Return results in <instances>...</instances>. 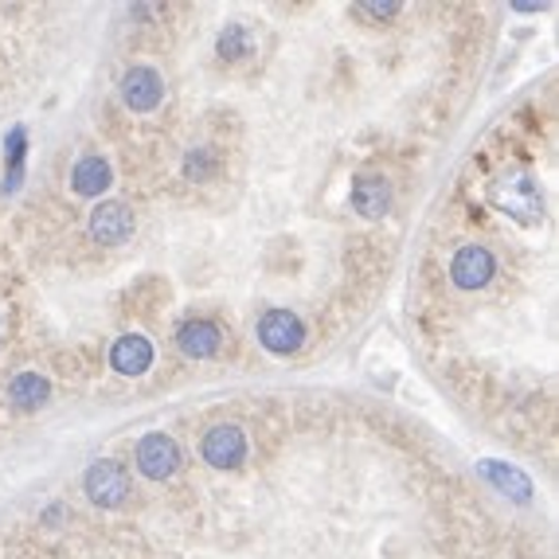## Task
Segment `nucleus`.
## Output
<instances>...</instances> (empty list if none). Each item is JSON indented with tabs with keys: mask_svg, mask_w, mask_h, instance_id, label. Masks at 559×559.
I'll return each mask as SVG.
<instances>
[{
	"mask_svg": "<svg viewBox=\"0 0 559 559\" xmlns=\"http://www.w3.org/2000/svg\"><path fill=\"white\" fill-rule=\"evenodd\" d=\"M489 200L501 207L504 215H513L516 224H540L544 215V200H540V188L528 173H509V177L493 180L489 185Z\"/></svg>",
	"mask_w": 559,
	"mask_h": 559,
	"instance_id": "obj_1",
	"label": "nucleus"
},
{
	"mask_svg": "<svg viewBox=\"0 0 559 559\" xmlns=\"http://www.w3.org/2000/svg\"><path fill=\"white\" fill-rule=\"evenodd\" d=\"M86 485V497L94 504H103V509H118L126 497H130V469L114 462V457H103V462H94L83 477Z\"/></svg>",
	"mask_w": 559,
	"mask_h": 559,
	"instance_id": "obj_2",
	"label": "nucleus"
},
{
	"mask_svg": "<svg viewBox=\"0 0 559 559\" xmlns=\"http://www.w3.org/2000/svg\"><path fill=\"white\" fill-rule=\"evenodd\" d=\"M259 341L266 353L289 356L306 345V325H301L298 313H289V309H271V313H262V321H259Z\"/></svg>",
	"mask_w": 559,
	"mask_h": 559,
	"instance_id": "obj_3",
	"label": "nucleus"
},
{
	"mask_svg": "<svg viewBox=\"0 0 559 559\" xmlns=\"http://www.w3.org/2000/svg\"><path fill=\"white\" fill-rule=\"evenodd\" d=\"M493 274H497V259L481 242H466V247L450 259V282H454L457 289H481V286H489Z\"/></svg>",
	"mask_w": 559,
	"mask_h": 559,
	"instance_id": "obj_4",
	"label": "nucleus"
},
{
	"mask_svg": "<svg viewBox=\"0 0 559 559\" xmlns=\"http://www.w3.org/2000/svg\"><path fill=\"white\" fill-rule=\"evenodd\" d=\"M138 469L150 481H165L180 469V447L168 435H145L138 447Z\"/></svg>",
	"mask_w": 559,
	"mask_h": 559,
	"instance_id": "obj_5",
	"label": "nucleus"
},
{
	"mask_svg": "<svg viewBox=\"0 0 559 559\" xmlns=\"http://www.w3.org/2000/svg\"><path fill=\"white\" fill-rule=\"evenodd\" d=\"M200 454L204 462H212L215 469H235L247 457V435L239 427H215L200 442Z\"/></svg>",
	"mask_w": 559,
	"mask_h": 559,
	"instance_id": "obj_6",
	"label": "nucleus"
},
{
	"mask_svg": "<svg viewBox=\"0 0 559 559\" xmlns=\"http://www.w3.org/2000/svg\"><path fill=\"white\" fill-rule=\"evenodd\" d=\"M121 98H126L130 110L150 114V110H157L160 98H165V83H160V75L153 67H133L130 75L121 79Z\"/></svg>",
	"mask_w": 559,
	"mask_h": 559,
	"instance_id": "obj_7",
	"label": "nucleus"
},
{
	"mask_svg": "<svg viewBox=\"0 0 559 559\" xmlns=\"http://www.w3.org/2000/svg\"><path fill=\"white\" fill-rule=\"evenodd\" d=\"M91 235L98 242H126L133 235V212L126 204H98L91 212Z\"/></svg>",
	"mask_w": 559,
	"mask_h": 559,
	"instance_id": "obj_8",
	"label": "nucleus"
},
{
	"mask_svg": "<svg viewBox=\"0 0 559 559\" xmlns=\"http://www.w3.org/2000/svg\"><path fill=\"white\" fill-rule=\"evenodd\" d=\"M219 345H224V333H219V325H212V321H188V325H180L177 333V348L185 356H192V360H207V356L219 353Z\"/></svg>",
	"mask_w": 559,
	"mask_h": 559,
	"instance_id": "obj_9",
	"label": "nucleus"
},
{
	"mask_svg": "<svg viewBox=\"0 0 559 559\" xmlns=\"http://www.w3.org/2000/svg\"><path fill=\"white\" fill-rule=\"evenodd\" d=\"M110 364H114V372H121V376H141V372H150V364H153V345L145 341V336H138V333L118 336V345L110 348Z\"/></svg>",
	"mask_w": 559,
	"mask_h": 559,
	"instance_id": "obj_10",
	"label": "nucleus"
},
{
	"mask_svg": "<svg viewBox=\"0 0 559 559\" xmlns=\"http://www.w3.org/2000/svg\"><path fill=\"white\" fill-rule=\"evenodd\" d=\"M353 207L368 219H380L392 207V185L383 177H360L353 185Z\"/></svg>",
	"mask_w": 559,
	"mask_h": 559,
	"instance_id": "obj_11",
	"label": "nucleus"
},
{
	"mask_svg": "<svg viewBox=\"0 0 559 559\" xmlns=\"http://www.w3.org/2000/svg\"><path fill=\"white\" fill-rule=\"evenodd\" d=\"M71 188L79 197H103L110 188V165L103 157H83L75 165V173H71Z\"/></svg>",
	"mask_w": 559,
	"mask_h": 559,
	"instance_id": "obj_12",
	"label": "nucleus"
},
{
	"mask_svg": "<svg viewBox=\"0 0 559 559\" xmlns=\"http://www.w3.org/2000/svg\"><path fill=\"white\" fill-rule=\"evenodd\" d=\"M47 395H51V388H47V380H44V376H36V372H20L16 380L9 383V400L16 403L20 411L44 407Z\"/></svg>",
	"mask_w": 559,
	"mask_h": 559,
	"instance_id": "obj_13",
	"label": "nucleus"
},
{
	"mask_svg": "<svg viewBox=\"0 0 559 559\" xmlns=\"http://www.w3.org/2000/svg\"><path fill=\"white\" fill-rule=\"evenodd\" d=\"M481 477H489V481H493L497 489H504V493L513 489L516 501H528V497H532V481L513 466H501V462H481Z\"/></svg>",
	"mask_w": 559,
	"mask_h": 559,
	"instance_id": "obj_14",
	"label": "nucleus"
},
{
	"mask_svg": "<svg viewBox=\"0 0 559 559\" xmlns=\"http://www.w3.org/2000/svg\"><path fill=\"white\" fill-rule=\"evenodd\" d=\"M251 47H254V32L247 28V24H227V28L219 32V47H215V51L224 59H247Z\"/></svg>",
	"mask_w": 559,
	"mask_h": 559,
	"instance_id": "obj_15",
	"label": "nucleus"
},
{
	"mask_svg": "<svg viewBox=\"0 0 559 559\" xmlns=\"http://www.w3.org/2000/svg\"><path fill=\"white\" fill-rule=\"evenodd\" d=\"M4 160H9V180H4V192H16L20 177H24V130H20V126L9 133V153H4Z\"/></svg>",
	"mask_w": 559,
	"mask_h": 559,
	"instance_id": "obj_16",
	"label": "nucleus"
},
{
	"mask_svg": "<svg viewBox=\"0 0 559 559\" xmlns=\"http://www.w3.org/2000/svg\"><path fill=\"white\" fill-rule=\"evenodd\" d=\"M185 168H188V177H207V173H212V157H207V150L192 153Z\"/></svg>",
	"mask_w": 559,
	"mask_h": 559,
	"instance_id": "obj_17",
	"label": "nucleus"
}]
</instances>
